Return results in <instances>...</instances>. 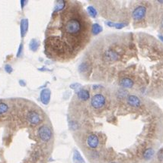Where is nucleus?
Wrapping results in <instances>:
<instances>
[{"mask_svg": "<svg viewBox=\"0 0 163 163\" xmlns=\"http://www.w3.org/2000/svg\"><path fill=\"white\" fill-rule=\"evenodd\" d=\"M162 27L163 28V18H162Z\"/></svg>", "mask_w": 163, "mask_h": 163, "instance_id": "30", "label": "nucleus"}, {"mask_svg": "<svg viewBox=\"0 0 163 163\" xmlns=\"http://www.w3.org/2000/svg\"><path fill=\"white\" fill-rule=\"evenodd\" d=\"M9 110V106L5 103H0V115L6 113Z\"/></svg>", "mask_w": 163, "mask_h": 163, "instance_id": "20", "label": "nucleus"}, {"mask_svg": "<svg viewBox=\"0 0 163 163\" xmlns=\"http://www.w3.org/2000/svg\"><path fill=\"white\" fill-rule=\"evenodd\" d=\"M91 70V65H89L88 62H83L78 66V71L81 74L88 73Z\"/></svg>", "mask_w": 163, "mask_h": 163, "instance_id": "13", "label": "nucleus"}, {"mask_svg": "<svg viewBox=\"0 0 163 163\" xmlns=\"http://www.w3.org/2000/svg\"><path fill=\"white\" fill-rule=\"evenodd\" d=\"M38 134L40 139L44 142H48L53 137V132L50 127L47 125H42L39 128Z\"/></svg>", "mask_w": 163, "mask_h": 163, "instance_id": "2", "label": "nucleus"}, {"mask_svg": "<svg viewBox=\"0 0 163 163\" xmlns=\"http://www.w3.org/2000/svg\"><path fill=\"white\" fill-rule=\"evenodd\" d=\"M119 85L123 88H132L134 87V80L130 77H123L119 81Z\"/></svg>", "mask_w": 163, "mask_h": 163, "instance_id": "10", "label": "nucleus"}, {"mask_svg": "<svg viewBox=\"0 0 163 163\" xmlns=\"http://www.w3.org/2000/svg\"><path fill=\"white\" fill-rule=\"evenodd\" d=\"M146 7L143 6V5H140V6L136 7V8L133 11L132 16H133V18H134L135 21H140V20H142V19L146 16Z\"/></svg>", "mask_w": 163, "mask_h": 163, "instance_id": "5", "label": "nucleus"}, {"mask_svg": "<svg viewBox=\"0 0 163 163\" xmlns=\"http://www.w3.org/2000/svg\"><path fill=\"white\" fill-rule=\"evenodd\" d=\"M28 30V19H22L21 21V35L22 37L25 36L26 33Z\"/></svg>", "mask_w": 163, "mask_h": 163, "instance_id": "14", "label": "nucleus"}, {"mask_svg": "<svg viewBox=\"0 0 163 163\" xmlns=\"http://www.w3.org/2000/svg\"><path fill=\"white\" fill-rule=\"evenodd\" d=\"M5 71H6L8 74H11L12 72L13 69L10 65H5Z\"/></svg>", "mask_w": 163, "mask_h": 163, "instance_id": "24", "label": "nucleus"}, {"mask_svg": "<svg viewBox=\"0 0 163 163\" xmlns=\"http://www.w3.org/2000/svg\"><path fill=\"white\" fill-rule=\"evenodd\" d=\"M158 2H159V3H162V4H163V1H158Z\"/></svg>", "mask_w": 163, "mask_h": 163, "instance_id": "29", "label": "nucleus"}, {"mask_svg": "<svg viewBox=\"0 0 163 163\" xmlns=\"http://www.w3.org/2000/svg\"><path fill=\"white\" fill-rule=\"evenodd\" d=\"M118 53L113 49H108L104 53V59L108 62H114L118 59Z\"/></svg>", "mask_w": 163, "mask_h": 163, "instance_id": "9", "label": "nucleus"}, {"mask_svg": "<svg viewBox=\"0 0 163 163\" xmlns=\"http://www.w3.org/2000/svg\"><path fill=\"white\" fill-rule=\"evenodd\" d=\"M72 160L74 163H84V159H83V156H81L80 153L78 150H74L73 153V156H72Z\"/></svg>", "mask_w": 163, "mask_h": 163, "instance_id": "15", "label": "nucleus"}, {"mask_svg": "<svg viewBox=\"0 0 163 163\" xmlns=\"http://www.w3.org/2000/svg\"><path fill=\"white\" fill-rule=\"evenodd\" d=\"M78 87H80V84H73L70 85V88H72L73 90H77Z\"/></svg>", "mask_w": 163, "mask_h": 163, "instance_id": "25", "label": "nucleus"}, {"mask_svg": "<svg viewBox=\"0 0 163 163\" xmlns=\"http://www.w3.org/2000/svg\"><path fill=\"white\" fill-rule=\"evenodd\" d=\"M50 96H51V91L50 89H43L41 90L40 94V101L43 104L47 105L49 104L50 101Z\"/></svg>", "mask_w": 163, "mask_h": 163, "instance_id": "6", "label": "nucleus"}, {"mask_svg": "<svg viewBox=\"0 0 163 163\" xmlns=\"http://www.w3.org/2000/svg\"><path fill=\"white\" fill-rule=\"evenodd\" d=\"M127 102L129 106L134 108H139L141 106V100L138 96L135 95H129L127 97Z\"/></svg>", "mask_w": 163, "mask_h": 163, "instance_id": "8", "label": "nucleus"}, {"mask_svg": "<svg viewBox=\"0 0 163 163\" xmlns=\"http://www.w3.org/2000/svg\"><path fill=\"white\" fill-rule=\"evenodd\" d=\"M154 154H155V151L152 148L146 149L143 153V158L146 159V160H149V159L154 156Z\"/></svg>", "mask_w": 163, "mask_h": 163, "instance_id": "18", "label": "nucleus"}, {"mask_svg": "<svg viewBox=\"0 0 163 163\" xmlns=\"http://www.w3.org/2000/svg\"><path fill=\"white\" fill-rule=\"evenodd\" d=\"M69 125H70V129L72 130V131H76V130H77L78 128V124L76 121H70Z\"/></svg>", "mask_w": 163, "mask_h": 163, "instance_id": "21", "label": "nucleus"}, {"mask_svg": "<svg viewBox=\"0 0 163 163\" xmlns=\"http://www.w3.org/2000/svg\"><path fill=\"white\" fill-rule=\"evenodd\" d=\"M58 21L61 23V37L53 42L45 43L51 54L64 55L76 52L83 46L89 35L90 22L83 10L68 8L59 11Z\"/></svg>", "mask_w": 163, "mask_h": 163, "instance_id": "1", "label": "nucleus"}, {"mask_svg": "<svg viewBox=\"0 0 163 163\" xmlns=\"http://www.w3.org/2000/svg\"><path fill=\"white\" fill-rule=\"evenodd\" d=\"M125 26H126V24L123 23H114L113 27H115L116 29H122Z\"/></svg>", "mask_w": 163, "mask_h": 163, "instance_id": "23", "label": "nucleus"}, {"mask_svg": "<svg viewBox=\"0 0 163 163\" xmlns=\"http://www.w3.org/2000/svg\"><path fill=\"white\" fill-rule=\"evenodd\" d=\"M19 84H20V85H21V86H22V87H25L26 85L25 82L24 81V80H19Z\"/></svg>", "mask_w": 163, "mask_h": 163, "instance_id": "26", "label": "nucleus"}, {"mask_svg": "<svg viewBox=\"0 0 163 163\" xmlns=\"http://www.w3.org/2000/svg\"><path fill=\"white\" fill-rule=\"evenodd\" d=\"M39 46H40V43L36 39H32L29 43V48L32 52H36L38 49Z\"/></svg>", "mask_w": 163, "mask_h": 163, "instance_id": "16", "label": "nucleus"}, {"mask_svg": "<svg viewBox=\"0 0 163 163\" xmlns=\"http://www.w3.org/2000/svg\"><path fill=\"white\" fill-rule=\"evenodd\" d=\"M111 163H117V162H111Z\"/></svg>", "mask_w": 163, "mask_h": 163, "instance_id": "31", "label": "nucleus"}, {"mask_svg": "<svg viewBox=\"0 0 163 163\" xmlns=\"http://www.w3.org/2000/svg\"><path fill=\"white\" fill-rule=\"evenodd\" d=\"M66 1H63V0H59V1H57L55 4V8L53 10V12H59L63 10L66 8Z\"/></svg>", "mask_w": 163, "mask_h": 163, "instance_id": "12", "label": "nucleus"}, {"mask_svg": "<svg viewBox=\"0 0 163 163\" xmlns=\"http://www.w3.org/2000/svg\"><path fill=\"white\" fill-rule=\"evenodd\" d=\"M87 11H88V13H89V15L92 18H96L98 15V11H96V9L94 8L93 6H89L87 8Z\"/></svg>", "mask_w": 163, "mask_h": 163, "instance_id": "19", "label": "nucleus"}, {"mask_svg": "<svg viewBox=\"0 0 163 163\" xmlns=\"http://www.w3.org/2000/svg\"><path fill=\"white\" fill-rule=\"evenodd\" d=\"M77 96L80 100L85 102L90 98V93H89V90H85V89H81L77 93Z\"/></svg>", "mask_w": 163, "mask_h": 163, "instance_id": "11", "label": "nucleus"}, {"mask_svg": "<svg viewBox=\"0 0 163 163\" xmlns=\"http://www.w3.org/2000/svg\"><path fill=\"white\" fill-rule=\"evenodd\" d=\"M159 40H161L162 42L163 43V36H162V35H159Z\"/></svg>", "mask_w": 163, "mask_h": 163, "instance_id": "28", "label": "nucleus"}, {"mask_svg": "<svg viewBox=\"0 0 163 163\" xmlns=\"http://www.w3.org/2000/svg\"><path fill=\"white\" fill-rule=\"evenodd\" d=\"M91 33L93 35H98V34L102 32L103 30V28L98 23H95L91 25Z\"/></svg>", "mask_w": 163, "mask_h": 163, "instance_id": "17", "label": "nucleus"}, {"mask_svg": "<svg viewBox=\"0 0 163 163\" xmlns=\"http://www.w3.org/2000/svg\"><path fill=\"white\" fill-rule=\"evenodd\" d=\"M27 120L32 125H38L43 121L42 116L35 110H31L27 114Z\"/></svg>", "mask_w": 163, "mask_h": 163, "instance_id": "4", "label": "nucleus"}, {"mask_svg": "<svg viewBox=\"0 0 163 163\" xmlns=\"http://www.w3.org/2000/svg\"><path fill=\"white\" fill-rule=\"evenodd\" d=\"M27 1H24V0H22V1H21V8H22V9H23L24 8V6H25V3H27Z\"/></svg>", "mask_w": 163, "mask_h": 163, "instance_id": "27", "label": "nucleus"}, {"mask_svg": "<svg viewBox=\"0 0 163 163\" xmlns=\"http://www.w3.org/2000/svg\"><path fill=\"white\" fill-rule=\"evenodd\" d=\"M106 103V99L104 95L97 93L94 95L91 99V105L94 109H99L104 106Z\"/></svg>", "mask_w": 163, "mask_h": 163, "instance_id": "3", "label": "nucleus"}, {"mask_svg": "<svg viewBox=\"0 0 163 163\" xmlns=\"http://www.w3.org/2000/svg\"><path fill=\"white\" fill-rule=\"evenodd\" d=\"M22 53H23V44L21 43L20 44L19 47H18V53H17L18 58H20V57L22 55Z\"/></svg>", "mask_w": 163, "mask_h": 163, "instance_id": "22", "label": "nucleus"}, {"mask_svg": "<svg viewBox=\"0 0 163 163\" xmlns=\"http://www.w3.org/2000/svg\"><path fill=\"white\" fill-rule=\"evenodd\" d=\"M87 145L91 149L97 148L98 146L99 145V139L97 135L94 134H90L87 138Z\"/></svg>", "mask_w": 163, "mask_h": 163, "instance_id": "7", "label": "nucleus"}]
</instances>
